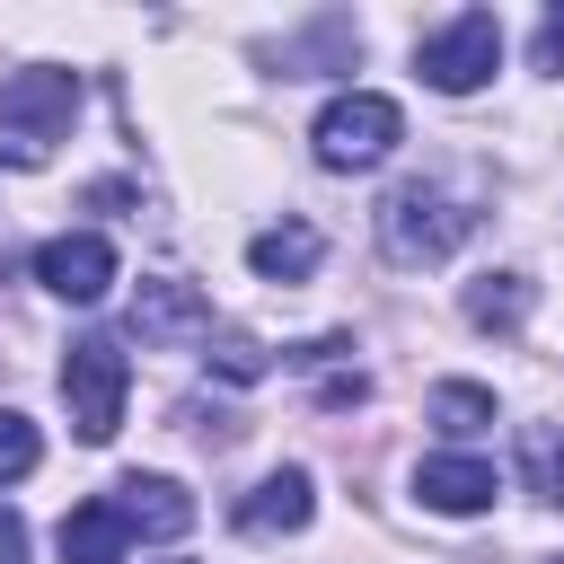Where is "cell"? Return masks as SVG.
Masks as SVG:
<instances>
[{
    "instance_id": "3957f363",
    "label": "cell",
    "mask_w": 564,
    "mask_h": 564,
    "mask_svg": "<svg viewBox=\"0 0 564 564\" xmlns=\"http://www.w3.org/2000/svg\"><path fill=\"white\" fill-rule=\"evenodd\" d=\"M70 115H79V70H18V79H0V150L18 167H35L70 132Z\"/></svg>"
},
{
    "instance_id": "9c48e42d",
    "label": "cell",
    "mask_w": 564,
    "mask_h": 564,
    "mask_svg": "<svg viewBox=\"0 0 564 564\" xmlns=\"http://www.w3.org/2000/svg\"><path fill=\"white\" fill-rule=\"evenodd\" d=\"M308 511H317V485H308V467H273L229 520L247 529V538H291V529H308Z\"/></svg>"
},
{
    "instance_id": "ba28073f",
    "label": "cell",
    "mask_w": 564,
    "mask_h": 564,
    "mask_svg": "<svg viewBox=\"0 0 564 564\" xmlns=\"http://www.w3.org/2000/svg\"><path fill=\"white\" fill-rule=\"evenodd\" d=\"M414 494H423V511H441V520H476V511L494 502V467L467 458V449H441V458L414 467Z\"/></svg>"
},
{
    "instance_id": "9a60e30c",
    "label": "cell",
    "mask_w": 564,
    "mask_h": 564,
    "mask_svg": "<svg viewBox=\"0 0 564 564\" xmlns=\"http://www.w3.org/2000/svg\"><path fill=\"white\" fill-rule=\"evenodd\" d=\"M432 423L458 432V441L485 432V423H494V388H476V379H441V388H432Z\"/></svg>"
},
{
    "instance_id": "5bb4252c",
    "label": "cell",
    "mask_w": 564,
    "mask_h": 564,
    "mask_svg": "<svg viewBox=\"0 0 564 564\" xmlns=\"http://www.w3.org/2000/svg\"><path fill=\"white\" fill-rule=\"evenodd\" d=\"M520 485L538 502H564V423H520Z\"/></svg>"
},
{
    "instance_id": "5b68a950",
    "label": "cell",
    "mask_w": 564,
    "mask_h": 564,
    "mask_svg": "<svg viewBox=\"0 0 564 564\" xmlns=\"http://www.w3.org/2000/svg\"><path fill=\"white\" fill-rule=\"evenodd\" d=\"M494 62H502V18H494V9H458L449 26H432V35L414 44V70H423L441 97L485 88V79H494Z\"/></svg>"
},
{
    "instance_id": "ffe728a7",
    "label": "cell",
    "mask_w": 564,
    "mask_h": 564,
    "mask_svg": "<svg viewBox=\"0 0 564 564\" xmlns=\"http://www.w3.org/2000/svg\"><path fill=\"white\" fill-rule=\"evenodd\" d=\"M0 564H26V520L0 511Z\"/></svg>"
},
{
    "instance_id": "7c38bea8",
    "label": "cell",
    "mask_w": 564,
    "mask_h": 564,
    "mask_svg": "<svg viewBox=\"0 0 564 564\" xmlns=\"http://www.w3.org/2000/svg\"><path fill=\"white\" fill-rule=\"evenodd\" d=\"M317 256H326V238H317L308 220H273V229H256V238H247V264H256L264 282H308V273H317Z\"/></svg>"
},
{
    "instance_id": "d6986e66",
    "label": "cell",
    "mask_w": 564,
    "mask_h": 564,
    "mask_svg": "<svg viewBox=\"0 0 564 564\" xmlns=\"http://www.w3.org/2000/svg\"><path fill=\"white\" fill-rule=\"evenodd\" d=\"M529 62H538V70H564V9H546V18H538V44H529Z\"/></svg>"
},
{
    "instance_id": "277c9868",
    "label": "cell",
    "mask_w": 564,
    "mask_h": 564,
    "mask_svg": "<svg viewBox=\"0 0 564 564\" xmlns=\"http://www.w3.org/2000/svg\"><path fill=\"white\" fill-rule=\"evenodd\" d=\"M308 141H317V167H379L405 141V106L379 88H344V97H326Z\"/></svg>"
},
{
    "instance_id": "4fadbf2b",
    "label": "cell",
    "mask_w": 564,
    "mask_h": 564,
    "mask_svg": "<svg viewBox=\"0 0 564 564\" xmlns=\"http://www.w3.org/2000/svg\"><path fill=\"white\" fill-rule=\"evenodd\" d=\"M467 326L520 335V326H529V273H476V282H467Z\"/></svg>"
},
{
    "instance_id": "30bf717a",
    "label": "cell",
    "mask_w": 564,
    "mask_h": 564,
    "mask_svg": "<svg viewBox=\"0 0 564 564\" xmlns=\"http://www.w3.org/2000/svg\"><path fill=\"white\" fill-rule=\"evenodd\" d=\"M106 502L123 511L132 538H185V529H194V494H185L176 476H123Z\"/></svg>"
},
{
    "instance_id": "ac0fdd59",
    "label": "cell",
    "mask_w": 564,
    "mask_h": 564,
    "mask_svg": "<svg viewBox=\"0 0 564 564\" xmlns=\"http://www.w3.org/2000/svg\"><path fill=\"white\" fill-rule=\"evenodd\" d=\"M361 397H370L361 370H326V379H317V405H326V414H344V405H361Z\"/></svg>"
},
{
    "instance_id": "8fae6325",
    "label": "cell",
    "mask_w": 564,
    "mask_h": 564,
    "mask_svg": "<svg viewBox=\"0 0 564 564\" xmlns=\"http://www.w3.org/2000/svg\"><path fill=\"white\" fill-rule=\"evenodd\" d=\"M123 546H132V529H123V511L106 494L62 511V564H123Z\"/></svg>"
},
{
    "instance_id": "8992f818",
    "label": "cell",
    "mask_w": 564,
    "mask_h": 564,
    "mask_svg": "<svg viewBox=\"0 0 564 564\" xmlns=\"http://www.w3.org/2000/svg\"><path fill=\"white\" fill-rule=\"evenodd\" d=\"M35 282H44L53 300L88 308V300H106V291H115V247H106L97 229H62V238H44V247H35Z\"/></svg>"
},
{
    "instance_id": "7a4b0ae2",
    "label": "cell",
    "mask_w": 564,
    "mask_h": 564,
    "mask_svg": "<svg viewBox=\"0 0 564 564\" xmlns=\"http://www.w3.org/2000/svg\"><path fill=\"white\" fill-rule=\"evenodd\" d=\"M467 229H476V212L449 203L441 185H397V194L379 203V247H388V264H441V256L467 247Z\"/></svg>"
},
{
    "instance_id": "2e32d148",
    "label": "cell",
    "mask_w": 564,
    "mask_h": 564,
    "mask_svg": "<svg viewBox=\"0 0 564 564\" xmlns=\"http://www.w3.org/2000/svg\"><path fill=\"white\" fill-rule=\"evenodd\" d=\"M35 458H44V441H35V423H26L18 405H0V485H18V476H35Z\"/></svg>"
},
{
    "instance_id": "52a82bcc",
    "label": "cell",
    "mask_w": 564,
    "mask_h": 564,
    "mask_svg": "<svg viewBox=\"0 0 564 564\" xmlns=\"http://www.w3.org/2000/svg\"><path fill=\"white\" fill-rule=\"evenodd\" d=\"M132 335H141V344H212V300H203L194 282H141Z\"/></svg>"
},
{
    "instance_id": "e0dca14e",
    "label": "cell",
    "mask_w": 564,
    "mask_h": 564,
    "mask_svg": "<svg viewBox=\"0 0 564 564\" xmlns=\"http://www.w3.org/2000/svg\"><path fill=\"white\" fill-rule=\"evenodd\" d=\"M203 361H212V370H220V379H238V388H256V379H264V370H273V352H264V344H256V335H220V344H212V352H203Z\"/></svg>"
},
{
    "instance_id": "6da1fadb",
    "label": "cell",
    "mask_w": 564,
    "mask_h": 564,
    "mask_svg": "<svg viewBox=\"0 0 564 564\" xmlns=\"http://www.w3.org/2000/svg\"><path fill=\"white\" fill-rule=\"evenodd\" d=\"M123 388H132V361H123L115 335H79L62 352V405H70V432L88 449H106L123 432Z\"/></svg>"
}]
</instances>
